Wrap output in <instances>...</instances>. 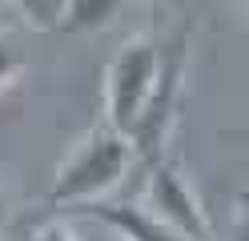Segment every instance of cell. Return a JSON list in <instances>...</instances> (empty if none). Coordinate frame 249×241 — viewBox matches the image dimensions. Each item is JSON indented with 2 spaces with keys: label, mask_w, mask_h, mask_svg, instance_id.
<instances>
[{
  "label": "cell",
  "mask_w": 249,
  "mask_h": 241,
  "mask_svg": "<svg viewBox=\"0 0 249 241\" xmlns=\"http://www.w3.org/2000/svg\"><path fill=\"white\" fill-rule=\"evenodd\" d=\"M133 169V145L108 125H97L76 141V149L60 161L56 181L49 189L53 205H97L113 193Z\"/></svg>",
  "instance_id": "obj_1"
},
{
  "label": "cell",
  "mask_w": 249,
  "mask_h": 241,
  "mask_svg": "<svg viewBox=\"0 0 249 241\" xmlns=\"http://www.w3.org/2000/svg\"><path fill=\"white\" fill-rule=\"evenodd\" d=\"M157 76H161V44L149 32L129 37L117 48V56L108 60V73H105V125L113 133H121L124 141L137 129L141 112L149 109Z\"/></svg>",
  "instance_id": "obj_2"
},
{
  "label": "cell",
  "mask_w": 249,
  "mask_h": 241,
  "mask_svg": "<svg viewBox=\"0 0 249 241\" xmlns=\"http://www.w3.org/2000/svg\"><path fill=\"white\" fill-rule=\"evenodd\" d=\"M145 213L157 217L165 229H173L185 241H213V225L201 209L197 193L189 189V181L181 177L177 165L169 161H157L149 169V181H145Z\"/></svg>",
  "instance_id": "obj_3"
},
{
  "label": "cell",
  "mask_w": 249,
  "mask_h": 241,
  "mask_svg": "<svg viewBox=\"0 0 249 241\" xmlns=\"http://www.w3.org/2000/svg\"><path fill=\"white\" fill-rule=\"evenodd\" d=\"M181 76H185V37H177L169 48H161V76H157V89H153V101L141 112L137 129L129 133L133 161L141 157V161H153V165H157V149L165 145V133H169V125H173Z\"/></svg>",
  "instance_id": "obj_4"
},
{
  "label": "cell",
  "mask_w": 249,
  "mask_h": 241,
  "mask_svg": "<svg viewBox=\"0 0 249 241\" xmlns=\"http://www.w3.org/2000/svg\"><path fill=\"white\" fill-rule=\"evenodd\" d=\"M85 213L101 217L105 225H113L124 241H185L173 229H165L157 217H149L141 205H105V201H97V205H89Z\"/></svg>",
  "instance_id": "obj_5"
},
{
  "label": "cell",
  "mask_w": 249,
  "mask_h": 241,
  "mask_svg": "<svg viewBox=\"0 0 249 241\" xmlns=\"http://www.w3.org/2000/svg\"><path fill=\"white\" fill-rule=\"evenodd\" d=\"M121 12L117 0H65V24L60 28H105Z\"/></svg>",
  "instance_id": "obj_6"
},
{
  "label": "cell",
  "mask_w": 249,
  "mask_h": 241,
  "mask_svg": "<svg viewBox=\"0 0 249 241\" xmlns=\"http://www.w3.org/2000/svg\"><path fill=\"white\" fill-rule=\"evenodd\" d=\"M17 12L24 16V24L36 28V32H49V28L65 24V0H20Z\"/></svg>",
  "instance_id": "obj_7"
},
{
  "label": "cell",
  "mask_w": 249,
  "mask_h": 241,
  "mask_svg": "<svg viewBox=\"0 0 249 241\" xmlns=\"http://www.w3.org/2000/svg\"><path fill=\"white\" fill-rule=\"evenodd\" d=\"M17 69H20V60H17V53H12V48L0 40V89L8 85L12 76H17Z\"/></svg>",
  "instance_id": "obj_8"
}]
</instances>
